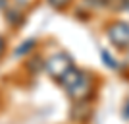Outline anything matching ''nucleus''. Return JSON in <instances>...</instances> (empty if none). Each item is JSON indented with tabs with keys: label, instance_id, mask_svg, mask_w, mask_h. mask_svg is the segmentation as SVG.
I'll return each mask as SVG.
<instances>
[{
	"label": "nucleus",
	"instance_id": "nucleus-1",
	"mask_svg": "<svg viewBox=\"0 0 129 124\" xmlns=\"http://www.w3.org/2000/svg\"><path fill=\"white\" fill-rule=\"evenodd\" d=\"M60 81H62V85L68 89V93H70L73 99H77V101L87 99V97H89V93H91L92 78L89 74H85V72H81V70L70 68V70L60 78Z\"/></svg>",
	"mask_w": 129,
	"mask_h": 124
},
{
	"label": "nucleus",
	"instance_id": "nucleus-2",
	"mask_svg": "<svg viewBox=\"0 0 129 124\" xmlns=\"http://www.w3.org/2000/svg\"><path fill=\"white\" fill-rule=\"evenodd\" d=\"M106 33H108V39L116 47H119V49H127L129 47V23L119 22V20L112 22V23H108Z\"/></svg>",
	"mask_w": 129,
	"mask_h": 124
},
{
	"label": "nucleus",
	"instance_id": "nucleus-3",
	"mask_svg": "<svg viewBox=\"0 0 129 124\" xmlns=\"http://www.w3.org/2000/svg\"><path fill=\"white\" fill-rule=\"evenodd\" d=\"M70 68H73V66H71V58L66 52H58L46 60V72L52 78H62Z\"/></svg>",
	"mask_w": 129,
	"mask_h": 124
},
{
	"label": "nucleus",
	"instance_id": "nucleus-4",
	"mask_svg": "<svg viewBox=\"0 0 129 124\" xmlns=\"http://www.w3.org/2000/svg\"><path fill=\"white\" fill-rule=\"evenodd\" d=\"M102 58H104V62H106V64L110 66V68H118V64L114 62V58H112V56H110V54L106 52V50H102Z\"/></svg>",
	"mask_w": 129,
	"mask_h": 124
},
{
	"label": "nucleus",
	"instance_id": "nucleus-5",
	"mask_svg": "<svg viewBox=\"0 0 129 124\" xmlns=\"http://www.w3.org/2000/svg\"><path fill=\"white\" fill-rule=\"evenodd\" d=\"M71 0H48V4H52L54 8H64V6H68Z\"/></svg>",
	"mask_w": 129,
	"mask_h": 124
},
{
	"label": "nucleus",
	"instance_id": "nucleus-6",
	"mask_svg": "<svg viewBox=\"0 0 129 124\" xmlns=\"http://www.w3.org/2000/svg\"><path fill=\"white\" fill-rule=\"evenodd\" d=\"M2 50H4V39H0V54H2Z\"/></svg>",
	"mask_w": 129,
	"mask_h": 124
}]
</instances>
